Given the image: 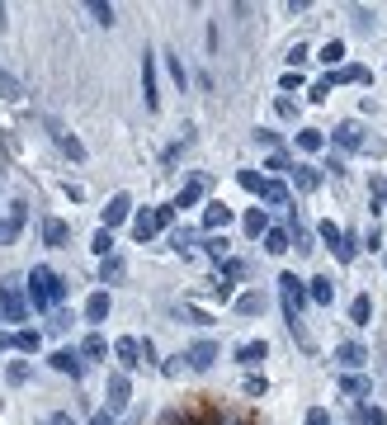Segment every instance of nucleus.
Instances as JSON below:
<instances>
[{"mask_svg": "<svg viewBox=\"0 0 387 425\" xmlns=\"http://www.w3.org/2000/svg\"><path fill=\"white\" fill-rule=\"evenodd\" d=\"M152 217H156V232H161V227H170V222H175V204H170V208H156Z\"/></svg>", "mask_w": 387, "mask_h": 425, "instance_id": "45", "label": "nucleus"}, {"mask_svg": "<svg viewBox=\"0 0 387 425\" xmlns=\"http://www.w3.org/2000/svg\"><path fill=\"white\" fill-rule=\"evenodd\" d=\"M114 354H118V364H123V369H137V364H142V341L123 336V341L114 345Z\"/></svg>", "mask_w": 387, "mask_h": 425, "instance_id": "8", "label": "nucleus"}, {"mask_svg": "<svg viewBox=\"0 0 387 425\" xmlns=\"http://www.w3.org/2000/svg\"><path fill=\"white\" fill-rule=\"evenodd\" d=\"M48 425H76V421H71L66 411H52V416H48Z\"/></svg>", "mask_w": 387, "mask_h": 425, "instance_id": "51", "label": "nucleus"}, {"mask_svg": "<svg viewBox=\"0 0 387 425\" xmlns=\"http://www.w3.org/2000/svg\"><path fill=\"white\" fill-rule=\"evenodd\" d=\"M28 298H33V307H57V302L66 298L62 274H52L48 265H33L28 269Z\"/></svg>", "mask_w": 387, "mask_h": 425, "instance_id": "1", "label": "nucleus"}, {"mask_svg": "<svg viewBox=\"0 0 387 425\" xmlns=\"http://www.w3.org/2000/svg\"><path fill=\"white\" fill-rule=\"evenodd\" d=\"M264 354H269V345H264V341H246V345L236 350V364H246V369H255L260 359H264Z\"/></svg>", "mask_w": 387, "mask_h": 425, "instance_id": "13", "label": "nucleus"}, {"mask_svg": "<svg viewBox=\"0 0 387 425\" xmlns=\"http://www.w3.org/2000/svg\"><path fill=\"white\" fill-rule=\"evenodd\" d=\"M293 241H298V255H307V251H312V232L303 227V222H293Z\"/></svg>", "mask_w": 387, "mask_h": 425, "instance_id": "35", "label": "nucleus"}, {"mask_svg": "<svg viewBox=\"0 0 387 425\" xmlns=\"http://www.w3.org/2000/svg\"><path fill=\"white\" fill-rule=\"evenodd\" d=\"M354 80H368V71H363V66H345V71L331 76V85H354Z\"/></svg>", "mask_w": 387, "mask_h": 425, "instance_id": "31", "label": "nucleus"}, {"mask_svg": "<svg viewBox=\"0 0 387 425\" xmlns=\"http://www.w3.org/2000/svg\"><path fill=\"white\" fill-rule=\"evenodd\" d=\"M48 128H52V137H57V147H62L66 156H71V161H85V147H80V137H71L66 128H62V123H48Z\"/></svg>", "mask_w": 387, "mask_h": 425, "instance_id": "7", "label": "nucleus"}, {"mask_svg": "<svg viewBox=\"0 0 387 425\" xmlns=\"http://www.w3.org/2000/svg\"><path fill=\"white\" fill-rule=\"evenodd\" d=\"M293 180H298V189H321V170H316V165H298V170H293Z\"/></svg>", "mask_w": 387, "mask_h": 425, "instance_id": "17", "label": "nucleus"}, {"mask_svg": "<svg viewBox=\"0 0 387 425\" xmlns=\"http://www.w3.org/2000/svg\"><path fill=\"white\" fill-rule=\"evenodd\" d=\"M43 241H48V246H66V222L48 217V222H43Z\"/></svg>", "mask_w": 387, "mask_h": 425, "instance_id": "21", "label": "nucleus"}, {"mask_svg": "<svg viewBox=\"0 0 387 425\" xmlns=\"http://www.w3.org/2000/svg\"><path fill=\"white\" fill-rule=\"evenodd\" d=\"M264 204H288V189L269 180V189H264Z\"/></svg>", "mask_w": 387, "mask_h": 425, "instance_id": "41", "label": "nucleus"}, {"mask_svg": "<svg viewBox=\"0 0 387 425\" xmlns=\"http://www.w3.org/2000/svg\"><path fill=\"white\" fill-rule=\"evenodd\" d=\"M331 298H336V289H331V279H312V302L331 307Z\"/></svg>", "mask_w": 387, "mask_h": 425, "instance_id": "27", "label": "nucleus"}, {"mask_svg": "<svg viewBox=\"0 0 387 425\" xmlns=\"http://www.w3.org/2000/svg\"><path fill=\"white\" fill-rule=\"evenodd\" d=\"M359 421L363 425H387V416L378 411V406H359Z\"/></svg>", "mask_w": 387, "mask_h": 425, "instance_id": "39", "label": "nucleus"}, {"mask_svg": "<svg viewBox=\"0 0 387 425\" xmlns=\"http://www.w3.org/2000/svg\"><path fill=\"white\" fill-rule=\"evenodd\" d=\"M15 232H19L15 222H0V241H15Z\"/></svg>", "mask_w": 387, "mask_h": 425, "instance_id": "52", "label": "nucleus"}, {"mask_svg": "<svg viewBox=\"0 0 387 425\" xmlns=\"http://www.w3.org/2000/svg\"><path fill=\"white\" fill-rule=\"evenodd\" d=\"M109 317V293H90V302H85V321H104Z\"/></svg>", "mask_w": 387, "mask_h": 425, "instance_id": "16", "label": "nucleus"}, {"mask_svg": "<svg viewBox=\"0 0 387 425\" xmlns=\"http://www.w3.org/2000/svg\"><path fill=\"white\" fill-rule=\"evenodd\" d=\"M123 274H128V265H123L118 255H109V260H104V265H100V284H118Z\"/></svg>", "mask_w": 387, "mask_h": 425, "instance_id": "15", "label": "nucleus"}, {"mask_svg": "<svg viewBox=\"0 0 387 425\" xmlns=\"http://www.w3.org/2000/svg\"><path fill=\"white\" fill-rule=\"evenodd\" d=\"M246 232H251V237L269 232V217H264V208H251V212H246Z\"/></svg>", "mask_w": 387, "mask_h": 425, "instance_id": "28", "label": "nucleus"}, {"mask_svg": "<svg viewBox=\"0 0 387 425\" xmlns=\"http://www.w3.org/2000/svg\"><path fill=\"white\" fill-rule=\"evenodd\" d=\"M354 255H359V246H354V237H345V241H340V251H336V260H340V265H350Z\"/></svg>", "mask_w": 387, "mask_h": 425, "instance_id": "37", "label": "nucleus"}, {"mask_svg": "<svg viewBox=\"0 0 387 425\" xmlns=\"http://www.w3.org/2000/svg\"><path fill=\"white\" fill-rule=\"evenodd\" d=\"M170 246H175V251H189V246H194V232H189V227H184V232H175V237H170Z\"/></svg>", "mask_w": 387, "mask_h": 425, "instance_id": "42", "label": "nucleus"}, {"mask_svg": "<svg viewBox=\"0 0 387 425\" xmlns=\"http://www.w3.org/2000/svg\"><path fill=\"white\" fill-rule=\"evenodd\" d=\"M204 246H208V255H213V260H222V255H227V241H222V237H208Z\"/></svg>", "mask_w": 387, "mask_h": 425, "instance_id": "43", "label": "nucleus"}, {"mask_svg": "<svg viewBox=\"0 0 387 425\" xmlns=\"http://www.w3.org/2000/svg\"><path fill=\"white\" fill-rule=\"evenodd\" d=\"M80 354H90V359H104V354H109V345H104V336H85V345H80Z\"/></svg>", "mask_w": 387, "mask_h": 425, "instance_id": "33", "label": "nucleus"}, {"mask_svg": "<svg viewBox=\"0 0 387 425\" xmlns=\"http://www.w3.org/2000/svg\"><path fill=\"white\" fill-rule=\"evenodd\" d=\"M232 222V208L227 204H208V212H204V232H217V227H227Z\"/></svg>", "mask_w": 387, "mask_h": 425, "instance_id": "14", "label": "nucleus"}, {"mask_svg": "<svg viewBox=\"0 0 387 425\" xmlns=\"http://www.w3.org/2000/svg\"><path fill=\"white\" fill-rule=\"evenodd\" d=\"M307 425H331V421H326V411H307Z\"/></svg>", "mask_w": 387, "mask_h": 425, "instance_id": "53", "label": "nucleus"}, {"mask_svg": "<svg viewBox=\"0 0 387 425\" xmlns=\"http://www.w3.org/2000/svg\"><path fill=\"white\" fill-rule=\"evenodd\" d=\"M298 147H303V152H321V147H326V137L316 133V128H303V133H298Z\"/></svg>", "mask_w": 387, "mask_h": 425, "instance_id": "29", "label": "nucleus"}, {"mask_svg": "<svg viewBox=\"0 0 387 425\" xmlns=\"http://www.w3.org/2000/svg\"><path fill=\"white\" fill-rule=\"evenodd\" d=\"M336 142L345 147V152H359V147H363V128H359V118H345V123H336Z\"/></svg>", "mask_w": 387, "mask_h": 425, "instance_id": "4", "label": "nucleus"}, {"mask_svg": "<svg viewBox=\"0 0 387 425\" xmlns=\"http://www.w3.org/2000/svg\"><path fill=\"white\" fill-rule=\"evenodd\" d=\"M38 345H43V336H38V331H15V350H19V354H33Z\"/></svg>", "mask_w": 387, "mask_h": 425, "instance_id": "23", "label": "nucleus"}, {"mask_svg": "<svg viewBox=\"0 0 387 425\" xmlns=\"http://www.w3.org/2000/svg\"><path fill=\"white\" fill-rule=\"evenodd\" d=\"M5 378H10V383H28V364H24V359H15V364L5 369Z\"/></svg>", "mask_w": 387, "mask_h": 425, "instance_id": "38", "label": "nucleus"}, {"mask_svg": "<svg viewBox=\"0 0 387 425\" xmlns=\"http://www.w3.org/2000/svg\"><path fill=\"white\" fill-rule=\"evenodd\" d=\"M204 199V180H189V185L180 189V199H175V208H194Z\"/></svg>", "mask_w": 387, "mask_h": 425, "instance_id": "20", "label": "nucleus"}, {"mask_svg": "<svg viewBox=\"0 0 387 425\" xmlns=\"http://www.w3.org/2000/svg\"><path fill=\"white\" fill-rule=\"evenodd\" d=\"M142 95H147V109H156V57H142Z\"/></svg>", "mask_w": 387, "mask_h": 425, "instance_id": "11", "label": "nucleus"}, {"mask_svg": "<svg viewBox=\"0 0 387 425\" xmlns=\"http://www.w3.org/2000/svg\"><path fill=\"white\" fill-rule=\"evenodd\" d=\"M222 425H246V421H222Z\"/></svg>", "mask_w": 387, "mask_h": 425, "instance_id": "55", "label": "nucleus"}, {"mask_svg": "<svg viewBox=\"0 0 387 425\" xmlns=\"http://www.w3.org/2000/svg\"><path fill=\"white\" fill-rule=\"evenodd\" d=\"M161 425H194L189 416H180V411H170V416H161Z\"/></svg>", "mask_w": 387, "mask_h": 425, "instance_id": "50", "label": "nucleus"}, {"mask_svg": "<svg viewBox=\"0 0 387 425\" xmlns=\"http://www.w3.org/2000/svg\"><path fill=\"white\" fill-rule=\"evenodd\" d=\"M90 15H95L100 24H114V5H104V0H95V5H90Z\"/></svg>", "mask_w": 387, "mask_h": 425, "instance_id": "40", "label": "nucleus"}, {"mask_svg": "<svg viewBox=\"0 0 387 425\" xmlns=\"http://www.w3.org/2000/svg\"><path fill=\"white\" fill-rule=\"evenodd\" d=\"M236 180H241V189H251V194H260V199H264V189H269V180H264V175H255V170H241Z\"/></svg>", "mask_w": 387, "mask_h": 425, "instance_id": "22", "label": "nucleus"}, {"mask_svg": "<svg viewBox=\"0 0 387 425\" xmlns=\"http://www.w3.org/2000/svg\"><path fill=\"white\" fill-rule=\"evenodd\" d=\"M274 114H279V118H298V105H293V100H288V95H284V100L274 105Z\"/></svg>", "mask_w": 387, "mask_h": 425, "instance_id": "47", "label": "nucleus"}, {"mask_svg": "<svg viewBox=\"0 0 387 425\" xmlns=\"http://www.w3.org/2000/svg\"><path fill=\"white\" fill-rule=\"evenodd\" d=\"M194 425H213V421H194Z\"/></svg>", "mask_w": 387, "mask_h": 425, "instance_id": "56", "label": "nucleus"}, {"mask_svg": "<svg viewBox=\"0 0 387 425\" xmlns=\"http://www.w3.org/2000/svg\"><path fill=\"white\" fill-rule=\"evenodd\" d=\"M303 57H307V48H303V43H293V48H288V66H298Z\"/></svg>", "mask_w": 387, "mask_h": 425, "instance_id": "48", "label": "nucleus"}, {"mask_svg": "<svg viewBox=\"0 0 387 425\" xmlns=\"http://www.w3.org/2000/svg\"><path fill=\"white\" fill-rule=\"evenodd\" d=\"M0 321H5V312H0Z\"/></svg>", "mask_w": 387, "mask_h": 425, "instance_id": "57", "label": "nucleus"}, {"mask_svg": "<svg viewBox=\"0 0 387 425\" xmlns=\"http://www.w3.org/2000/svg\"><path fill=\"white\" fill-rule=\"evenodd\" d=\"M264 388H269V383H264V378H255V373L246 378V397H264Z\"/></svg>", "mask_w": 387, "mask_h": 425, "instance_id": "44", "label": "nucleus"}, {"mask_svg": "<svg viewBox=\"0 0 387 425\" xmlns=\"http://www.w3.org/2000/svg\"><path fill=\"white\" fill-rule=\"evenodd\" d=\"M340 57H345V43H340V38H331V43L321 48V62H326V66H336Z\"/></svg>", "mask_w": 387, "mask_h": 425, "instance_id": "34", "label": "nucleus"}, {"mask_svg": "<svg viewBox=\"0 0 387 425\" xmlns=\"http://www.w3.org/2000/svg\"><path fill=\"white\" fill-rule=\"evenodd\" d=\"M316 232H321V241H326V246H331V251H340V241H345V232H340L336 222H321V227H316Z\"/></svg>", "mask_w": 387, "mask_h": 425, "instance_id": "32", "label": "nucleus"}, {"mask_svg": "<svg viewBox=\"0 0 387 425\" xmlns=\"http://www.w3.org/2000/svg\"><path fill=\"white\" fill-rule=\"evenodd\" d=\"M189 369H213V359H217V345L213 341H199V345H189Z\"/></svg>", "mask_w": 387, "mask_h": 425, "instance_id": "6", "label": "nucleus"}, {"mask_svg": "<svg viewBox=\"0 0 387 425\" xmlns=\"http://www.w3.org/2000/svg\"><path fill=\"white\" fill-rule=\"evenodd\" d=\"M241 274H246L241 260H222V279H241Z\"/></svg>", "mask_w": 387, "mask_h": 425, "instance_id": "46", "label": "nucleus"}, {"mask_svg": "<svg viewBox=\"0 0 387 425\" xmlns=\"http://www.w3.org/2000/svg\"><path fill=\"white\" fill-rule=\"evenodd\" d=\"M0 312H5V321H24L28 317V307H24V298H19L15 284H5V289H0Z\"/></svg>", "mask_w": 387, "mask_h": 425, "instance_id": "2", "label": "nucleus"}, {"mask_svg": "<svg viewBox=\"0 0 387 425\" xmlns=\"http://www.w3.org/2000/svg\"><path fill=\"white\" fill-rule=\"evenodd\" d=\"M90 425H114V411H95V421Z\"/></svg>", "mask_w": 387, "mask_h": 425, "instance_id": "54", "label": "nucleus"}, {"mask_svg": "<svg viewBox=\"0 0 387 425\" xmlns=\"http://www.w3.org/2000/svg\"><path fill=\"white\" fill-rule=\"evenodd\" d=\"M128 392H132L128 373H109V411H123V406H128Z\"/></svg>", "mask_w": 387, "mask_h": 425, "instance_id": "3", "label": "nucleus"}, {"mask_svg": "<svg viewBox=\"0 0 387 425\" xmlns=\"http://www.w3.org/2000/svg\"><path fill=\"white\" fill-rule=\"evenodd\" d=\"M340 388H345L350 397H368V378H359V373H345V378H340Z\"/></svg>", "mask_w": 387, "mask_h": 425, "instance_id": "26", "label": "nucleus"}, {"mask_svg": "<svg viewBox=\"0 0 387 425\" xmlns=\"http://www.w3.org/2000/svg\"><path fill=\"white\" fill-rule=\"evenodd\" d=\"M264 251H269V255H284V251H293V232H284V227H269V232H264Z\"/></svg>", "mask_w": 387, "mask_h": 425, "instance_id": "12", "label": "nucleus"}, {"mask_svg": "<svg viewBox=\"0 0 387 425\" xmlns=\"http://www.w3.org/2000/svg\"><path fill=\"white\" fill-rule=\"evenodd\" d=\"M336 359L345 364V369H359L363 359H368V350H363L359 341H345V345H336Z\"/></svg>", "mask_w": 387, "mask_h": 425, "instance_id": "10", "label": "nucleus"}, {"mask_svg": "<svg viewBox=\"0 0 387 425\" xmlns=\"http://www.w3.org/2000/svg\"><path fill=\"white\" fill-rule=\"evenodd\" d=\"M52 369L57 373H71V378H80V350H57V354H52Z\"/></svg>", "mask_w": 387, "mask_h": 425, "instance_id": "9", "label": "nucleus"}, {"mask_svg": "<svg viewBox=\"0 0 387 425\" xmlns=\"http://www.w3.org/2000/svg\"><path fill=\"white\" fill-rule=\"evenodd\" d=\"M90 251L109 260V251H114V232H109V227H100V232H95V241H90Z\"/></svg>", "mask_w": 387, "mask_h": 425, "instance_id": "30", "label": "nucleus"}, {"mask_svg": "<svg viewBox=\"0 0 387 425\" xmlns=\"http://www.w3.org/2000/svg\"><path fill=\"white\" fill-rule=\"evenodd\" d=\"M132 237H137V241H152L156 237V217H152V212H137V217H132Z\"/></svg>", "mask_w": 387, "mask_h": 425, "instance_id": "19", "label": "nucleus"}, {"mask_svg": "<svg viewBox=\"0 0 387 425\" xmlns=\"http://www.w3.org/2000/svg\"><path fill=\"white\" fill-rule=\"evenodd\" d=\"M368 317H373V298H354V302H350V321H354V326H368Z\"/></svg>", "mask_w": 387, "mask_h": 425, "instance_id": "18", "label": "nucleus"}, {"mask_svg": "<svg viewBox=\"0 0 387 425\" xmlns=\"http://www.w3.org/2000/svg\"><path fill=\"white\" fill-rule=\"evenodd\" d=\"M165 66H170V76H175V85L184 90V85H189V71H184V62H180V57H165Z\"/></svg>", "mask_w": 387, "mask_h": 425, "instance_id": "36", "label": "nucleus"}, {"mask_svg": "<svg viewBox=\"0 0 387 425\" xmlns=\"http://www.w3.org/2000/svg\"><path fill=\"white\" fill-rule=\"evenodd\" d=\"M128 212H132V199H128V194H114V199H109V208H104V227L114 232V227H118Z\"/></svg>", "mask_w": 387, "mask_h": 425, "instance_id": "5", "label": "nucleus"}, {"mask_svg": "<svg viewBox=\"0 0 387 425\" xmlns=\"http://www.w3.org/2000/svg\"><path fill=\"white\" fill-rule=\"evenodd\" d=\"M208 289L217 293V298H232V284H227V279H213V284H208Z\"/></svg>", "mask_w": 387, "mask_h": 425, "instance_id": "49", "label": "nucleus"}, {"mask_svg": "<svg viewBox=\"0 0 387 425\" xmlns=\"http://www.w3.org/2000/svg\"><path fill=\"white\" fill-rule=\"evenodd\" d=\"M260 307H264V298H260V293H241V298H236V312H241V317H255Z\"/></svg>", "mask_w": 387, "mask_h": 425, "instance_id": "25", "label": "nucleus"}, {"mask_svg": "<svg viewBox=\"0 0 387 425\" xmlns=\"http://www.w3.org/2000/svg\"><path fill=\"white\" fill-rule=\"evenodd\" d=\"M0 95H5V100H24V85H19V80L10 76L5 66H0Z\"/></svg>", "mask_w": 387, "mask_h": 425, "instance_id": "24", "label": "nucleus"}]
</instances>
